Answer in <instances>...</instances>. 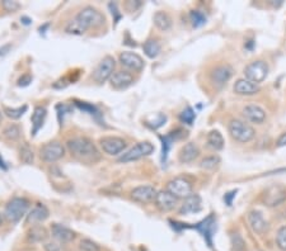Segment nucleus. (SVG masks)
Instances as JSON below:
<instances>
[{
    "instance_id": "obj_20",
    "label": "nucleus",
    "mask_w": 286,
    "mask_h": 251,
    "mask_svg": "<svg viewBox=\"0 0 286 251\" xmlns=\"http://www.w3.org/2000/svg\"><path fill=\"white\" fill-rule=\"evenodd\" d=\"M110 81H111L112 88L117 90H124L134 84V76L127 71H117L112 75Z\"/></svg>"
},
{
    "instance_id": "obj_8",
    "label": "nucleus",
    "mask_w": 286,
    "mask_h": 251,
    "mask_svg": "<svg viewBox=\"0 0 286 251\" xmlns=\"http://www.w3.org/2000/svg\"><path fill=\"white\" fill-rule=\"evenodd\" d=\"M153 151H154V146H153L150 142H148V141L139 142V144L135 145L131 150H129L127 152H125V154L120 157L119 161L124 162V164H126V162L136 161V160H140L141 157L150 155Z\"/></svg>"
},
{
    "instance_id": "obj_47",
    "label": "nucleus",
    "mask_w": 286,
    "mask_h": 251,
    "mask_svg": "<svg viewBox=\"0 0 286 251\" xmlns=\"http://www.w3.org/2000/svg\"><path fill=\"white\" fill-rule=\"evenodd\" d=\"M235 194H237V190H233V192H229L228 194L224 195V200L228 205H232L233 198L235 197Z\"/></svg>"
},
{
    "instance_id": "obj_23",
    "label": "nucleus",
    "mask_w": 286,
    "mask_h": 251,
    "mask_svg": "<svg viewBox=\"0 0 286 251\" xmlns=\"http://www.w3.org/2000/svg\"><path fill=\"white\" fill-rule=\"evenodd\" d=\"M51 235L59 242H70L75 238V232L70 230L66 226H62L60 223H54L51 226Z\"/></svg>"
},
{
    "instance_id": "obj_1",
    "label": "nucleus",
    "mask_w": 286,
    "mask_h": 251,
    "mask_svg": "<svg viewBox=\"0 0 286 251\" xmlns=\"http://www.w3.org/2000/svg\"><path fill=\"white\" fill-rule=\"evenodd\" d=\"M70 154L84 164H95L101 159L98 149L87 137H73L66 142Z\"/></svg>"
},
{
    "instance_id": "obj_50",
    "label": "nucleus",
    "mask_w": 286,
    "mask_h": 251,
    "mask_svg": "<svg viewBox=\"0 0 286 251\" xmlns=\"http://www.w3.org/2000/svg\"><path fill=\"white\" fill-rule=\"evenodd\" d=\"M126 6L131 7V11H136L137 8L141 7V3H140V2H127Z\"/></svg>"
},
{
    "instance_id": "obj_40",
    "label": "nucleus",
    "mask_w": 286,
    "mask_h": 251,
    "mask_svg": "<svg viewBox=\"0 0 286 251\" xmlns=\"http://www.w3.org/2000/svg\"><path fill=\"white\" fill-rule=\"evenodd\" d=\"M220 159L218 156H209V157H205L204 160L201 161V168L202 169H206V170H212L219 165Z\"/></svg>"
},
{
    "instance_id": "obj_31",
    "label": "nucleus",
    "mask_w": 286,
    "mask_h": 251,
    "mask_svg": "<svg viewBox=\"0 0 286 251\" xmlns=\"http://www.w3.org/2000/svg\"><path fill=\"white\" fill-rule=\"evenodd\" d=\"M75 105H77L78 108H79L80 110H83V112H87L88 114H90L92 117H94L95 119L99 120V117H101V112H99V109L95 105H92L89 104V103H84V102H78V100H75Z\"/></svg>"
},
{
    "instance_id": "obj_39",
    "label": "nucleus",
    "mask_w": 286,
    "mask_h": 251,
    "mask_svg": "<svg viewBox=\"0 0 286 251\" xmlns=\"http://www.w3.org/2000/svg\"><path fill=\"white\" fill-rule=\"evenodd\" d=\"M79 247L82 251H101L98 243H95L94 241L89 240V238H84V240L80 241Z\"/></svg>"
},
{
    "instance_id": "obj_26",
    "label": "nucleus",
    "mask_w": 286,
    "mask_h": 251,
    "mask_svg": "<svg viewBox=\"0 0 286 251\" xmlns=\"http://www.w3.org/2000/svg\"><path fill=\"white\" fill-rule=\"evenodd\" d=\"M234 93L238 95H255L261 90L260 85L247 79H239L234 84Z\"/></svg>"
},
{
    "instance_id": "obj_49",
    "label": "nucleus",
    "mask_w": 286,
    "mask_h": 251,
    "mask_svg": "<svg viewBox=\"0 0 286 251\" xmlns=\"http://www.w3.org/2000/svg\"><path fill=\"white\" fill-rule=\"evenodd\" d=\"M276 146L277 147L286 146V134H282L280 137H278L277 142H276Z\"/></svg>"
},
{
    "instance_id": "obj_34",
    "label": "nucleus",
    "mask_w": 286,
    "mask_h": 251,
    "mask_svg": "<svg viewBox=\"0 0 286 251\" xmlns=\"http://www.w3.org/2000/svg\"><path fill=\"white\" fill-rule=\"evenodd\" d=\"M65 32L69 34H75V36H82V34H84L85 32H87V29H85L77 19H74V21L69 22V23L66 24Z\"/></svg>"
},
{
    "instance_id": "obj_41",
    "label": "nucleus",
    "mask_w": 286,
    "mask_h": 251,
    "mask_svg": "<svg viewBox=\"0 0 286 251\" xmlns=\"http://www.w3.org/2000/svg\"><path fill=\"white\" fill-rule=\"evenodd\" d=\"M56 112H57V119H59L60 124H62L64 123V117L66 114H69L70 112H72V107L70 105H66V104H57L56 105Z\"/></svg>"
},
{
    "instance_id": "obj_36",
    "label": "nucleus",
    "mask_w": 286,
    "mask_h": 251,
    "mask_svg": "<svg viewBox=\"0 0 286 251\" xmlns=\"http://www.w3.org/2000/svg\"><path fill=\"white\" fill-rule=\"evenodd\" d=\"M180 119H181V122L191 126L192 123H194V120L196 119V113H195V110L192 109V108L187 107L185 110H182V112H181Z\"/></svg>"
},
{
    "instance_id": "obj_7",
    "label": "nucleus",
    "mask_w": 286,
    "mask_h": 251,
    "mask_svg": "<svg viewBox=\"0 0 286 251\" xmlns=\"http://www.w3.org/2000/svg\"><path fill=\"white\" fill-rule=\"evenodd\" d=\"M268 74V65L266 64L262 60H257V61H253L248 65L244 69V75L245 79L249 80V81L255 82V84H260L263 80L267 77Z\"/></svg>"
},
{
    "instance_id": "obj_43",
    "label": "nucleus",
    "mask_w": 286,
    "mask_h": 251,
    "mask_svg": "<svg viewBox=\"0 0 286 251\" xmlns=\"http://www.w3.org/2000/svg\"><path fill=\"white\" fill-rule=\"evenodd\" d=\"M2 6L7 12H17L21 8V4L18 2H13V0H3Z\"/></svg>"
},
{
    "instance_id": "obj_55",
    "label": "nucleus",
    "mask_w": 286,
    "mask_h": 251,
    "mask_svg": "<svg viewBox=\"0 0 286 251\" xmlns=\"http://www.w3.org/2000/svg\"><path fill=\"white\" fill-rule=\"evenodd\" d=\"M0 120H2V113H0Z\"/></svg>"
},
{
    "instance_id": "obj_2",
    "label": "nucleus",
    "mask_w": 286,
    "mask_h": 251,
    "mask_svg": "<svg viewBox=\"0 0 286 251\" xmlns=\"http://www.w3.org/2000/svg\"><path fill=\"white\" fill-rule=\"evenodd\" d=\"M172 223V227L177 230L178 227L181 228H194L196 230L197 232L201 233V236L204 237V240L206 241L207 246L209 247H212V237H214V233L217 231V218H215L214 215H209L205 220H202L201 222L196 223L194 226H188L186 223H178V222H173L170 221Z\"/></svg>"
},
{
    "instance_id": "obj_54",
    "label": "nucleus",
    "mask_w": 286,
    "mask_h": 251,
    "mask_svg": "<svg viewBox=\"0 0 286 251\" xmlns=\"http://www.w3.org/2000/svg\"><path fill=\"white\" fill-rule=\"evenodd\" d=\"M2 223H3V217H2V215H0V226H2Z\"/></svg>"
},
{
    "instance_id": "obj_6",
    "label": "nucleus",
    "mask_w": 286,
    "mask_h": 251,
    "mask_svg": "<svg viewBox=\"0 0 286 251\" xmlns=\"http://www.w3.org/2000/svg\"><path fill=\"white\" fill-rule=\"evenodd\" d=\"M115 67H116V61L112 56H106L98 66L95 67L94 72H93V80L98 84H103L104 81L110 80L112 75L115 74Z\"/></svg>"
},
{
    "instance_id": "obj_18",
    "label": "nucleus",
    "mask_w": 286,
    "mask_h": 251,
    "mask_svg": "<svg viewBox=\"0 0 286 251\" xmlns=\"http://www.w3.org/2000/svg\"><path fill=\"white\" fill-rule=\"evenodd\" d=\"M243 115H244V118L247 120H249L252 123H257V124H261V123H263L266 120L265 109L256 104L245 105L243 108Z\"/></svg>"
},
{
    "instance_id": "obj_27",
    "label": "nucleus",
    "mask_w": 286,
    "mask_h": 251,
    "mask_svg": "<svg viewBox=\"0 0 286 251\" xmlns=\"http://www.w3.org/2000/svg\"><path fill=\"white\" fill-rule=\"evenodd\" d=\"M154 24L157 26L158 29L163 32L169 31L170 27H172V19L164 12H157L154 14Z\"/></svg>"
},
{
    "instance_id": "obj_5",
    "label": "nucleus",
    "mask_w": 286,
    "mask_h": 251,
    "mask_svg": "<svg viewBox=\"0 0 286 251\" xmlns=\"http://www.w3.org/2000/svg\"><path fill=\"white\" fill-rule=\"evenodd\" d=\"M75 19H77L85 29L97 28V27L103 26L104 22H106V18H104L103 14L99 11H97V9L93 8V7H87V8L82 9V11L78 13Z\"/></svg>"
},
{
    "instance_id": "obj_33",
    "label": "nucleus",
    "mask_w": 286,
    "mask_h": 251,
    "mask_svg": "<svg viewBox=\"0 0 286 251\" xmlns=\"http://www.w3.org/2000/svg\"><path fill=\"white\" fill-rule=\"evenodd\" d=\"M27 109H28V105H26V104L22 105V107H18V108L4 107V113H6L7 117L11 118V119H19V118H21L22 115L27 112Z\"/></svg>"
},
{
    "instance_id": "obj_13",
    "label": "nucleus",
    "mask_w": 286,
    "mask_h": 251,
    "mask_svg": "<svg viewBox=\"0 0 286 251\" xmlns=\"http://www.w3.org/2000/svg\"><path fill=\"white\" fill-rule=\"evenodd\" d=\"M233 76V69L229 65H220L217 66L210 74V79H211L212 84L218 88H222L227 84Z\"/></svg>"
},
{
    "instance_id": "obj_42",
    "label": "nucleus",
    "mask_w": 286,
    "mask_h": 251,
    "mask_svg": "<svg viewBox=\"0 0 286 251\" xmlns=\"http://www.w3.org/2000/svg\"><path fill=\"white\" fill-rule=\"evenodd\" d=\"M232 245H233V250L234 251H243L245 248L244 241H243V238L240 237L239 233H235V235L232 236Z\"/></svg>"
},
{
    "instance_id": "obj_28",
    "label": "nucleus",
    "mask_w": 286,
    "mask_h": 251,
    "mask_svg": "<svg viewBox=\"0 0 286 251\" xmlns=\"http://www.w3.org/2000/svg\"><path fill=\"white\" fill-rule=\"evenodd\" d=\"M47 236H49L47 230L42 226H33L28 231V240L31 242H46Z\"/></svg>"
},
{
    "instance_id": "obj_10",
    "label": "nucleus",
    "mask_w": 286,
    "mask_h": 251,
    "mask_svg": "<svg viewBox=\"0 0 286 251\" xmlns=\"http://www.w3.org/2000/svg\"><path fill=\"white\" fill-rule=\"evenodd\" d=\"M286 200V189L282 185H271L263 194V202L268 207H276Z\"/></svg>"
},
{
    "instance_id": "obj_48",
    "label": "nucleus",
    "mask_w": 286,
    "mask_h": 251,
    "mask_svg": "<svg viewBox=\"0 0 286 251\" xmlns=\"http://www.w3.org/2000/svg\"><path fill=\"white\" fill-rule=\"evenodd\" d=\"M11 49H12V45H6V46L0 47V59L6 56V55L11 51Z\"/></svg>"
},
{
    "instance_id": "obj_4",
    "label": "nucleus",
    "mask_w": 286,
    "mask_h": 251,
    "mask_svg": "<svg viewBox=\"0 0 286 251\" xmlns=\"http://www.w3.org/2000/svg\"><path fill=\"white\" fill-rule=\"evenodd\" d=\"M228 130H229V134L235 141L242 142H249L255 139L256 132L253 130L252 126H249L248 123L243 122L240 119H233L230 120L229 126H228Z\"/></svg>"
},
{
    "instance_id": "obj_38",
    "label": "nucleus",
    "mask_w": 286,
    "mask_h": 251,
    "mask_svg": "<svg viewBox=\"0 0 286 251\" xmlns=\"http://www.w3.org/2000/svg\"><path fill=\"white\" fill-rule=\"evenodd\" d=\"M276 245L281 251H286V226H282L276 235Z\"/></svg>"
},
{
    "instance_id": "obj_44",
    "label": "nucleus",
    "mask_w": 286,
    "mask_h": 251,
    "mask_svg": "<svg viewBox=\"0 0 286 251\" xmlns=\"http://www.w3.org/2000/svg\"><path fill=\"white\" fill-rule=\"evenodd\" d=\"M44 248L45 251H60L61 250V246L56 241H46L44 243Z\"/></svg>"
},
{
    "instance_id": "obj_45",
    "label": "nucleus",
    "mask_w": 286,
    "mask_h": 251,
    "mask_svg": "<svg viewBox=\"0 0 286 251\" xmlns=\"http://www.w3.org/2000/svg\"><path fill=\"white\" fill-rule=\"evenodd\" d=\"M109 8L111 9V13H112V16H116V23H119V21L121 19V13L119 12V9H117V6L115 3H110L109 4Z\"/></svg>"
},
{
    "instance_id": "obj_19",
    "label": "nucleus",
    "mask_w": 286,
    "mask_h": 251,
    "mask_svg": "<svg viewBox=\"0 0 286 251\" xmlns=\"http://www.w3.org/2000/svg\"><path fill=\"white\" fill-rule=\"evenodd\" d=\"M248 222H249L253 232H256L257 235H263L268 228L267 221L263 218L262 213L258 212V211H252V212L248 213Z\"/></svg>"
},
{
    "instance_id": "obj_3",
    "label": "nucleus",
    "mask_w": 286,
    "mask_h": 251,
    "mask_svg": "<svg viewBox=\"0 0 286 251\" xmlns=\"http://www.w3.org/2000/svg\"><path fill=\"white\" fill-rule=\"evenodd\" d=\"M29 208L28 199L22 197H16L11 199L7 204L6 211H4V216L7 220L12 223H18L24 216L27 215Z\"/></svg>"
},
{
    "instance_id": "obj_32",
    "label": "nucleus",
    "mask_w": 286,
    "mask_h": 251,
    "mask_svg": "<svg viewBox=\"0 0 286 251\" xmlns=\"http://www.w3.org/2000/svg\"><path fill=\"white\" fill-rule=\"evenodd\" d=\"M190 21L195 28H200V27H202L205 23H206L207 19H206V16H205L201 11H191L190 12Z\"/></svg>"
},
{
    "instance_id": "obj_16",
    "label": "nucleus",
    "mask_w": 286,
    "mask_h": 251,
    "mask_svg": "<svg viewBox=\"0 0 286 251\" xmlns=\"http://www.w3.org/2000/svg\"><path fill=\"white\" fill-rule=\"evenodd\" d=\"M120 62L122 66L132 70V71H141L144 69V60L135 52L125 51L120 55Z\"/></svg>"
},
{
    "instance_id": "obj_22",
    "label": "nucleus",
    "mask_w": 286,
    "mask_h": 251,
    "mask_svg": "<svg viewBox=\"0 0 286 251\" xmlns=\"http://www.w3.org/2000/svg\"><path fill=\"white\" fill-rule=\"evenodd\" d=\"M183 136V131L182 130H177L174 132H170L169 135H165V136H160V141H162V162L165 164L168 159V154L170 151V147H172V144L177 140H180L181 137Z\"/></svg>"
},
{
    "instance_id": "obj_24",
    "label": "nucleus",
    "mask_w": 286,
    "mask_h": 251,
    "mask_svg": "<svg viewBox=\"0 0 286 251\" xmlns=\"http://www.w3.org/2000/svg\"><path fill=\"white\" fill-rule=\"evenodd\" d=\"M199 155H200L199 146H197L195 142H188V144H186L185 146L181 149L178 159H180V161L182 162V164H190V162L195 161V160L199 157Z\"/></svg>"
},
{
    "instance_id": "obj_21",
    "label": "nucleus",
    "mask_w": 286,
    "mask_h": 251,
    "mask_svg": "<svg viewBox=\"0 0 286 251\" xmlns=\"http://www.w3.org/2000/svg\"><path fill=\"white\" fill-rule=\"evenodd\" d=\"M49 216L50 212L46 205L42 204V203H37V204L29 211L28 215H27L26 222L28 223V225H31V223L32 225H36V223L46 221L47 218H49Z\"/></svg>"
},
{
    "instance_id": "obj_17",
    "label": "nucleus",
    "mask_w": 286,
    "mask_h": 251,
    "mask_svg": "<svg viewBox=\"0 0 286 251\" xmlns=\"http://www.w3.org/2000/svg\"><path fill=\"white\" fill-rule=\"evenodd\" d=\"M177 197L172 194L168 190H160L157 193L155 197V204L163 212H168V211L174 210V207L177 205Z\"/></svg>"
},
{
    "instance_id": "obj_35",
    "label": "nucleus",
    "mask_w": 286,
    "mask_h": 251,
    "mask_svg": "<svg viewBox=\"0 0 286 251\" xmlns=\"http://www.w3.org/2000/svg\"><path fill=\"white\" fill-rule=\"evenodd\" d=\"M4 137L9 141H16L21 136V129H19L17 124H9L7 126L6 130H4Z\"/></svg>"
},
{
    "instance_id": "obj_15",
    "label": "nucleus",
    "mask_w": 286,
    "mask_h": 251,
    "mask_svg": "<svg viewBox=\"0 0 286 251\" xmlns=\"http://www.w3.org/2000/svg\"><path fill=\"white\" fill-rule=\"evenodd\" d=\"M157 189L152 185H140L135 188L131 192V198L135 202L139 203H150L155 200L157 197Z\"/></svg>"
},
{
    "instance_id": "obj_25",
    "label": "nucleus",
    "mask_w": 286,
    "mask_h": 251,
    "mask_svg": "<svg viewBox=\"0 0 286 251\" xmlns=\"http://www.w3.org/2000/svg\"><path fill=\"white\" fill-rule=\"evenodd\" d=\"M46 115H47V109L45 107H39L34 108L33 113H32V130H31V136L34 137L37 134L40 132V130L42 129V126H44L45 119H46Z\"/></svg>"
},
{
    "instance_id": "obj_51",
    "label": "nucleus",
    "mask_w": 286,
    "mask_h": 251,
    "mask_svg": "<svg viewBox=\"0 0 286 251\" xmlns=\"http://www.w3.org/2000/svg\"><path fill=\"white\" fill-rule=\"evenodd\" d=\"M0 169H3V170H7L8 168H7V165H6V161L3 160V157L0 156Z\"/></svg>"
},
{
    "instance_id": "obj_12",
    "label": "nucleus",
    "mask_w": 286,
    "mask_h": 251,
    "mask_svg": "<svg viewBox=\"0 0 286 251\" xmlns=\"http://www.w3.org/2000/svg\"><path fill=\"white\" fill-rule=\"evenodd\" d=\"M99 144H101L102 150L107 155H111V156L120 155L126 149V142H125V140L120 139V137H103Z\"/></svg>"
},
{
    "instance_id": "obj_46",
    "label": "nucleus",
    "mask_w": 286,
    "mask_h": 251,
    "mask_svg": "<svg viewBox=\"0 0 286 251\" xmlns=\"http://www.w3.org/2000/svg\"><path fill=\"white\" fill-rule=\"evenodd\" d=\"M31 82H32L31 75H23V76L18 80V87H28Z\"/></svg>"
},
{
    "instance_id": "obj_52",
    "label": "nucleus",
    "mask_w": 286,
    "mask_h": 251,
    "mask_svg": "<svg viewBox=\"0 0 286 251\" xmlns=\"http://www.w3.org/2000/svg\"><path fill=\"white\" fill-rule=\"evenodd\" d=\"M270 3L275 7H280L281 4H282V0H277V3H276V0H271Z\"/></svg>"
},
{
    "instance_id": "obj_14",
    "label": "nucleus",
    "mask_w": 286,
    "mask_h": 251,
    "mask_svg": "<svg viewBox=\"0 0 286 251\" xmlns=\"http://www.w3.org/2000/svg\"><path fill=\"white\" fill-rule=\"evenodd\" d=\"M202 210V199L199 194H191L185 198L182 205L180 208V215H195Z\"/></svg>"
},
{
    "instance_id": "obj_11",
    "label": "nucleus",
    "mask_w": 286,
    "mask_h": 251,
    "mask_svg": "<svg viewBox=\"0 0 286 251\" xmlns=\"http://www.w3.org/2000/svg\"><path fill=\"white\" fill-rule=\"evenodd\" d=\"M167 190L177 198H187L192 194V184L187 179L175 178L167 184Z\"/></svg>"
},
{
    "instance_id": "obj_29",
    "label": "nucleus",
    "mask_w": 286,
    "mask_h": 251,
    "mask_svg": "<svg viewBox=\"0 0 286 251\" xmlns=\"http://www.w3.org/2000/svg\"><path fill=\"white\" fill-rule=\"evenodd\" d=\"M142 50H144L145 55H147L149 59H155L158 55L162 51V47L160 44L157 39H148L144 45H142Z\"/></svg>"
},
{
    "instance_id": "obj_30",
    "label": "nucleus",
    "mask_w": 286,
    "mask_h": 251,
    "mask_svg": "<svg viewBox=\"0 0 286 251\" xmlns=\"http://www.w3.org/2000/svg\"><path fill=\"white\" fill-rule=\"evenodd\" d=\"M207 144H209L211 149L219 151V150H223V147H224V139H223L222 134L215 130V131L209 132V135H207Z\"/></svg>"
},
{
    "instance_id": "obj_9",
    "label": "nucleus",
    "mask_w": 286,
    "mask_h": 251,
    "mask_svg": "<svg viewBox=\"0 0 286 251\" xmlns=\"http://www.w3.org/2000/svg\"><path fill=\"white\" fill-rule=\"evenodd\" d=\"M65 155V147L60 142H49L40 150V156L46 162H56Z\"/></svg>"
},
{
    "instance_id": "obj_53",
    "label": "nucleus",
    "mask_w": 286,
    "mask_h": 251,
    "mask_svg": "<svg viewBox=\"0 0 286 251\" xmlns=\"http://www.w3.org/2000/svg\"><path fill=\"white\" fill-rule=\"evenodd\" d=\"M21 21H22V22H23V24H26V26H28V24H29V23H31V19H29V18H27V17H23V18H22V19H21Z\"/></svg>"
},
{
    "instance_id": "obj_37",
    "label": "nucleus",
    "mask_w": 286,
    "mask_h": 251,
    "mask_svg": "<svg viewBox=\"0 0 286 251\" xmlns=\"http://www.w3.org/2000/svg\"><path fill=\"white\" fill-rule=\"evenodd\" d=\"M19 154H21V160L24 162V164L31 165L32 162H33L34 155H33V152H32V150L29 149L27 145H23V146L21 147V150H19Z\"/></svg>"
}]
</instances>
